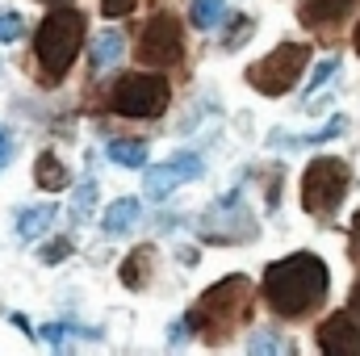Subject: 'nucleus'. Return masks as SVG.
Here are the masks:
<instances>
[{"label": "nucleus", "mask_w": 360, "mask_h": 356, "mask_svg": "<svg viewBox=\"0 0 360 356\" xmlns=\"http://www.w3.org/2000/svg\"><path fill=\"white\" fill-rule=\"evenodd\" d=\"M327 289H331V272L323 265V256H314V252H293V256L276 260L260 281L269 310L281 319H302V314L319 310Z\"/></svg>", "instance_id": "1"}, {"label": "nucleus", "mask_w": 360, "mask_h": 356, "mask_svg": "<svg viewBox=\"0 0 360 356\" xmlns=\"http://www.w3.org/2000/svg\"><path fill=\"white\" fill-rule=\"evenodd\" d=\"M252 306H256L252 281H248V276H226V281L210 285V289L197 298V306L184 314V327L197 331V336H205V344H222V340L252 314Z\"/></svg>", "instance_id": "2"}, {"label": "nucleus", "mask_w": 360, "mask_h": 356, "mask_svg": "<svg viewBox=\"0 0 360 356\" xmlns=\"http://www.w3.org/2000/svg\"><path fill=\"white\" fill-rule=\"evenodd\" d=\"M84 46V13L80 8H51L34 34V59H38V72L46 84H59L76 55Z\"/></svg>", "instance_id": "3"}, {"label": "nucleus", "mask_w": 360, "mask_h": 356, "mask_svg": "<svg viewBox=\"0 0 360 356\" xmlns=\"http://www.w3.org/2000/svg\"><path fill=\"white\" fill-rule=\"evenodd\" d=\"M348 184H352V168L335 155H319L306 164L302 172V210L314 214V218H327L340 210V201L348 197Z\"/></svg>", "instance_id": "4"}, {"label": "nucleus", "mask_w": 360, "mask_h": 356, "mask_svg": "<svg viewBox=\"0 0 360 356\" xmlns=\"http://www.w3.org/2000/svg\"><path fill=\"white\" fill-rule=\"evenodd\" d=\"M306 63H310V46L306 42H281L260 63L248 68V84L256 92H264V96H285L297 84V76L306 72Z\"/></svg>", "instance_id": "5"}, {"label": "nucleus", "mask_w": 360, "mask_h": 356, "mask_svg": "<svg viewBox=\"0 0 360 356\" xmlns=\"http://www.w3.org/2000/svg\"><path fill=\"white\" fill-rule=\"evenodd\" d=\"M168 80L164 76H147V72H130L109 89V109L122 117H160L168 109Z\"/></svg>", "instance_id": "6"}, {"label": "nucleus", "mask_w": 360, "mask_h": 356, "mask_svg": "<svg viewBox=\"0 0 360 356\" xmlns=\"http://www.w3.org/2000/svg\"><path fill=\"white\" fill-rule=\"evenodd\" d=\"M139 63L147 68H168L184 55V34H180V21L172 13H155L147 21V30L139 34Z\"/></svg>", "instance_id": "7"}, {"label": "nucleus", "mask_w": 360, "mask_h": 356, "mask_svg": "<svg viewBox=\"0 0 360 356\" xmlns=\"http://www.w3.org/2000/svg\"><path fill=\"white\" fill-rule=\"evenodd\" d=\"M319 348L335 356H360V310H335L319 327Z\"/></svg>", "instance_id": "8"}, {"label": "nucleus", "mask_w": 360, "mask_h": 356, "mask_svg": "<svg viewBox=\"0 0 360 356\" xmlns=\"http://www.w3.org/2000/svg\"><path fill=\"white\" fill-rule=\"evenodd\" d=\"M197 177H201V155L180 151V155H172L168 164H160V168H151V172H147V197H151V201H164L176 184L197 180Z\"/></svg>", "instance_id": "9"}, {"label": "nucleus", "mask_w": 360, "mask_h": 356, "mask_svg": "<svg viewBox=\"0 0 360 356\" xmlns=\"http://www.w3.org/2000/svg\"><path fill=\"white\" fill-rule=\"evenodd\" d=\"M348 8H352V0H302V21L310 30H331Z\"/></svg>", "instance_id": "10"}, {"label": "nucleus", "mask_w": 360, "mask_h": 356, "mask_svg": "<svg viewBox=\"0 0 360 356\" xmlns=\"http://www.w3.org/2000/svg\"><path fill=\"white\" fill-rule=\"evenodd\" d=\"M34 184L46 189V193H59V189L72 184L68 168H63V160H59L55 151H42V155H38V164H34Z\"/></svg>", "instance_id": "11"}, {"label": "nucleus", "mask_w": 360, "mask_h": 356, "mask_svg": "<svg viewBox=\"0 0 360 356\" xmlns=\"http://www.w3.org/2000/svg\"><path fill=\"white\" fill-rule=\"evenodd\" d=\"M139 214H143V205H139L134 197H122V201H113V205L105 210L101 231H105V235H126V231L139 222Z\"/></svg>", "instance_id": "12"}, {"label": "nucleus", "mask_w": 360, "mask_h": 356, "mask_svg": "<svg viewBox=\"0 0 360 356\" xmlns=\"http://www.w3.org/2000/svg\"><path fill=\"white\" fill-rule=\"evenodd\" d=\"M151 265H155V248H134L122 260V285L126 289H143L151 281Z\"/></svg>", "instance_id": "13"}, {"label": "nucleus", "mask_w": 360, "mask_h": 356, "mask_svg": "<svg viewBox=\"0 0 360 356\" xmlns=\"http://www.w3.org/2000/svg\"><path fill=\"white\" fill-rule=\"evenodd\" d=\"M55 214H59V210H55L51 201H46V205H34V210H21V214H17V235H21L25 243L42 239V235H46V227L55 222Z\"/></svg>", "instance_id": "14"}, {"label": "nucleus", "mask_w": 360, "mask_h": 356, "mask_svg": "<svg viewBox=\"0 0 360 356\" xmlns=\"http://www.w3.org/2000/svg\"><path fill=\"white\" fill-rule=\"evenodd\" d=\"M122 51H126V38H122L117 30H105V34L96 38V46H92V55H89L92 72H96V76H101V72H109V68L122 59Z\"/></svg>", "instance_id": "15"}, {"label": "nucleus", "mask_w": 360, "mask_h": 356, "mask_svg": "<svg viewBox=\"0 0 360 356\" xmlns=\"http://www.w3.org/2000/svg\"><path fill=\"white\" fill-rule=\"evenodd\" d=\"M101 340V331L96 327H76V323H46V327H38V340L42 344H51V348H63L68 340Z\"/></svg>", "instance_id": "16"}, {"label": "nucleus", "mask_w": 360, "mask_h": 356, "mask_svg": "<svg viewBox=\"0 0 360 356\" xmlns=\"http://www.w3.org/2000/svg\"><path fill=\"white\" fill-rule=\"evenodd\" d=\"M109 160L122 164V168H143L147 164V143H139V139H113L109 143Z\"/></svg>", "instance_id": "17"}, {"label": "nucleus", "mask_w": 360, "mask_h": 356, "mask_svg": "<svg viewBox=\"0 0 360 356\" xmlns=\"http://www.w3.org/2000/svg\"><path fill=\"white\" fill-rule=\"evenodd\" d=\"M222 8H226V0H193L188 17H193V25H197V30H210V25H218Z\"/></svg>", "instance_id": "18"}, {"label": "nucleus", "mask_w": 360, "mask_h": 356, "mask_svg": "<svg viewBox=\"0 0 360 356\" xmlns=\"http://www.w3.org/2000/svg\"><path fill=\"white\" fill-rule=\"evenodd\" d=\"M92 201H96V180H84V184L76 189V201H72V214H76V218H89V214H92Z\"/></svg>", "instance_id": "19"}, {"label": "nucleus", "mask_w": 360, "mask_h": 356, "mask_svg": "<svg viewBox=\"0 0 360 356\" xmlns=\"http://www.w3.org/2000/svg\"><path fill=\"white\" fill-rule=\"evenodd\" d=\"M21 34H25L21 13H0V42H17Z\"/></svg>", "instance_id": "20"}, {"label": "nucleus", "mask_w": 360, "mask_h": 356, "mask_svg": "<svg viewBox=\"0 0 360 356\" xmlns=\"http://www.w3.org/2000/svg\"><path fill=\"white\" fill-rule=\"evenodd\" d=\"M344 126H348V117H331V122H327L323 130H314V134H302L297 143H327V139H335V134H340Z\"/></svg>", "instance_id": "21"}, {"label": "nucleus", "mask_w": 360, "mask_h": 356, "mask_svg": "<svg viewBox=\"0 0 360 356\" xmlns=\"http://www.w3.org/2000/svg\"><path fill=\"white\" fill-rule=\"evenodd\" d=\"M72 256V239H55L51 248H42V260L46 265H55V260H68Z\"/></svg>", "instance_id": "22"}, {"label": "nucleus", "mask_w": 360, "mask_h": 356, "mask_svg": "<svg viewBox=\"0 0 360 356\" xmlns=\"http://www.w3.org/2000/svg\"><path fill=\"white\" fill-rule=\"evenodd\" d=\"M134 4H139V0H101V13H105V17H126Z\"/></svg>", "instance_id": "23"}, {"label": "nucleus", "mask_w": 360, "mask_h": 356, "mask_svg": "<svg viewBox=\"0 0 360 356\" xmlns=\"http://www.w3.org/2000/svg\"><path fill=\"white\" fill-rule=\"evenodd\" d=\"M248 348H252V352H281V344L272 340V331H260V336H256Z\"/></svg>", "instance_id": "24"}, {"label": "nucleus", "mask_w": 360, "mask_h": 356, "mask_svg": "<svg viewBox=\"0 0 360 356\" xmlns=\"http://www.w3.org/2000/svg\"><path fill=\"white\" fill-rule=\"evenodd\" d=\"M335 68H340V59H335V55H331L327 63H319V72H314V80H310V89H319V84H323V80H327V76H331Z\"/></svg>", "instance_id": "25"}, {"label": "nucleus", "mask_w": 360, "mask_h": 356, "mask_svg": "<svg viewBox=\"0 0 360 356\" xmlns=\"http://www.w3.org/2000/svg\"><path fill=\"white\" fill-rule=\"evenodd\" d=\"M8 160H13V134H8V130L0 126V168H4Z\"/></svg>", "instance_id": "26"}, {"label": "nucleus", "mask_w": 360, "mask_h": 356, "mask_svg": "<svg viewBox=\"0 0 360 356\" xmlns=\"http://www.w3.org/2000/svg\"><path fill=\"white\" fill-rule=\"evenodd\" d=\"M184 331H188V327H184V323H172V344H184V340H188V336H184Z\"/></svg>", "instance_id": "27"}, {"label": "nucleus", "mask_w": 360, "mask_h": 356, "mask_svg": "<svg viewBox=\"0 0 360 356\" xmlns=\"http://www.w3.org/2000/svg\"><path fill=\"white\" fill-rule=\"evenodd\" d=\"M348 306H352V310H360V281L352 285V298H348Z\"/></svg>", "instance_id": "28"}, {"label": "nucleus", "mask_w": 360, "mask_h": 356, "mask_svg": "<svg viewBox=\"0 0 360 356\" xmlns=\"http://www.w3.org/2000/svg\"><path fill=\"white\" fill-rule=\"evenodd\" d=\"M352 46H356V55H360V21H356V30H352Z\"/></svg>", "instance_id": "29"}, {"label": "nucleus", "mask_w": 360, "mask_h": 356, "mask_svg": "<svg viewBox=\"0 0 360 356\" xmlns=\"http://www.w3.org/2000/svg\"><path fill=\"white\" fill-rule=\"evenodd\" d=\"M352 231H356V235H360V210H356V214H352Z\"/></svg>", "instance_id": "30"}, {"label": "nucleus", "mask_w": 360, "mask_h": 356, "mask_svg": "<svg viewBox=\"0 0 360 356\" xmlns=\"http://www.w3.org/2000/svg\"><path fill=\"white\" fill-rule=\"evenodd\" d=\"M51 4H55V0H51Z\"/></svg>", "instance_id": "31"}]
</instances>
